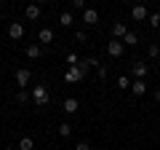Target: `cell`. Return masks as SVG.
I'll return each instance as SVG.
<instances>
[{"label":"cell","instance_id":"7402d4cb","mask_svg":"<svg viewBox=\"0 0 160 150\" xmlns=\"http://www.w3.org/2000/svg\"><path fill=\"white\" fill-rule=\"evenodd\" d=\"M72 8H75V11H86V0H72Z\"/></svg>","mask_w":160,"mask_h":150},{"label":"cell","instance_id":"4fadbf2b","mask_svg":"<svg viewBox=\"0 0 160 150\" xmlns=\"http://www.w3.org/2000/svg\"><path fill=\"white\" fill-rule=\"evenodd\" d=\"M131 91H133V97H144L147 83H144V81H133V83H131Z\"/></svg>","mask_w":160,"mask_h":150},{"label":"cell","instance_id":"8fae6325","mask_svg":"<svg viewBox=\"0 0 160 150\" xmlns=\"http://www.w3.org/2000/svg\"><path fill=\"white\" fill-rule=\"evenodd\" d=\"M24 13H27V19H40L43 8H40L38 3H32V6H27V8H24Z\"/></svg>","mask_w":160,"mask_h":150},{"label":"cell","instance_id":"4316f807","mask_svg":"<svg viewBox=\"0 0 160 150\" xmlns=\"http://www.w3.org/2000/svg\"><path fill=\"white\" fill-rule=\"evenodd\" d=\"M27 99H29V94H27V91H24V88H22V91H19V102L24 104V102H27Z\"/></svg>","mask_w":160,"mask_h":150},{"label":"cell","instance_id":"8992f818","mask_svg":"<svg viewBox=\"0 0 160 150\" xmlns=\"http://www.w3.org/2000/svg\"><path fill=\"white\" fill-rule=\"evenodd\" d=\"M126 35H128L126 22H115V24H112V38H115V40H123Z\"/></svg>","mask_w":160,"mask_h":150},{"label":"cell","instance_id":"6da1fadb","mask_svg":"<svg viewBox=\"0 0 160 150\" xmlns=\"http://www.w3.org/2000/svg\"><path fill=\"white\" fill-rule=\"evenodd\" d=\"M86 72H88V67L80 62V64H75V67H69L67 72H64V81L67 83H80L83 78H86Z\"/></svg>","mask_w":160,"mask_h":150},{"label":"cell","instance_id":"52a82bcc","mask_svg":"<svg viewBox=\"0 0 160 150\" xmlns=\"http://www.w3.org/2000/svg\"><path fill=\"white\" fill-rule=\"evenodd\" d=\"M62 110H64V113H69V115H75V113L80 110V102L75 97H67V99H64V104H62Z\"/></svg>","mask_w":160,"mask_h":150},{"label":"cell","instance_id":"f546056e","mask_svg":"<svg viewBox=\"0 0 160 150\" xmlns=\"http://www.w3.org/2000/svg\"><path fill=\"white\" fill-rule=\"evenodd\" d=\"M6 150H16V147H11V145H8V147H6Z\"/></svg>","mask_w":160,"mask_h":150},{"label":"cell","instance_id":"d6986e66","mask_svg":"<svg viewBox=\"0 0 160 150\" xmlns=\"http://www.w3.org/2000/svg\"><path fill=\"white\" fill-rule=\"evenodd\" d=\"M59 134H62V137H69V134H72V126H69V123H59Z\"/></svg>","mask_w":160,"mask_h":150},{"label":"cell","instance_id":"30bf717a","mask_svg":"<svg viewBox=\"0 0 160 150\" xmlns=\"http://www.w3.org/2000/svg\"><path fill=\"white\" fill-rule=\"evenodd\" d=\"M83 22H86V24H96V22H99V11L86 8V11H83Z\"/></svg>","mask_w":160,"mask_h":150},{"label":"cell","instance_id":"603a6c76","mask_svg":"<svg viewBox=\"0 0 160 150\" xmlns=\"http://www.w3.org/2000/svg\"><path fill=\"white\" fill-rule=\"evenodd\" d=\"M67 64H69V67H75V64H80L78 54H67Z\"/></svg>","mask_w":160,"mask_h":150},{"label":"cell","instance_id":"9c48e42d","mask_svg":"<svg viewBox=\"0 0 160 150\" xmlns=\"http://www.w3.org/2000/svg\"><path fill=\"white\" fill-rule=\"evenodd\" d=\"M8 35H11L13 40H22V38H24V27H22L19 22H13L11 27H8Z\"/></svg>","mask_w":160,"mask_h":150},{"label":"cell","instance_id":"277c9868","mask_svg":"<svg viewBox=\"0 0 160 150\" xmlns=\"http://www.w3.org/2000/svg\"><path fill=\"white\" fill-rule=\"evenodd\" d=\"M131 72H133V78H136V81H144V78H147V72H149V64L133 62V64H131Z\"/></svg>","mask_w":160,"mask_h":150},{"label":"cell","instance_id":"2e32d148","mask_svg":"<svg viewBox=\"0 0 160 150\" xmlns=\"http://www.w3.org/2000/svg\"><path fill=\"white\" fill-rule=\"evenodd\" d=\"M19 150H35L32 137H22V139H19Z\"/></svg>","mask_w":160,"mask_h":150},{"label":"cell","instance_id":"ba28073f","mask_svg":"<svg viewBox=\"0 0 160 150\" xmlns=\"http://www.w3.org/2000/svg\"><path fill=\"white\" fill-rule=\"evenodd\" d=\"M131 16H133V22H144V19H149V11H147V6H133Z\"/></svg>","mask_w":160,"mask_h":150},{"label":"cell","instance_id":"83f0119b","mask_svg":"<svg viewBox=\"0 0 160 150\" xmlns=\"http://www.w3.org/2000/svg\"><path fill=\"white\" fill-rule=\"evenodd\" d=\"M75 150H91V145H88V142H78V145H75Z\"/></svg>","mask_w":160,"mask_h":150},{"label":"cell","instance_id":"5bb4252c","mask_svg":"<svg viewBox=\"0 0 160 150\" xmlns=\"http://www.w3.org/2000/svg\"><path fill=\"white\" fill-rule=\"evenodd\" d=\"M27 56H29V59H40V56H43V46H38V43L27 46Z\"/></svg>","mask_w":160,"mask_h":150},{"label":"cell","instance_id":"ffe728a7","mask_svg":"<svg viewBox=\"0 0 160 150\" xmlns=\"http://www.w3.org/2000/svg\"><path fill=\"white\" fill-rule=\"evenodd\" d=\"M80 62L86 64V67H99V59H96V56H88V59H80Z\"/></svg>","mask_w":160,"mask_h":150},{"label":"cell","instance_id":"d4e9b609","mask_svg":"<svg viewBox=\"0 0 160 150\" xmlns=\"http://www.w3.org/2000/svg\"><path fill=\"white\" fill-rule=\"evenodd\" d=\"M96 75H99V81H104V78H107V67L99 64V67H96Z\"/></svg>","mask_w":160,"mask_h":150},{"label":"cell","instance_id":"44dd1931","mask_svg":"<svg viewBox=\"0 0 160 150\" xmlns=\"http://www.w3.org/2000/svg\"><path fill=\"white\" fill-rule=\"evenodd\" d=\"M149 27H160V13H149Z\"/></svg>","mask_w":160,"mask_h":150},{"label":"cell","instance_id":"3957f363","mask_svg":"<svg viewBox=\"0 0 160 150\" xmlns=\"http://www.w3.org/2000/svg\"><path fill=\"white\" fill-rule=\"evenodd\" d=\"M123 51H126V46H123V40H115V38H112V40L107 43V54H109L112 59L123 56Z\"/></svg>","mask_w":160,"mask_h":150},{"label":"cell","instance_id":"5b68a950","mask_svg":"<svg viewBox=\"0 0 160 150\" xmlns=\"http://www.w3.org/2000/svg\"><path fill=\"white\" fill-rule=\"evenodd\" d=\"M13 78H16V86L19 88H27L29 86V70L27 67H19L16 72H13Z\"/></svg>","mask_w":160,"mask_h":150},{"label":"cell","instance_id":"e0dca14e","mask_svg":"<svg viewBox=\"0 0 160 150\" xmlns=\"http://www.w3.org/2000/svg\"><path fill=\"white\" fill-rule=\"evenodd\" d=\"M136 43H139V35L136 32H128L126 38H123V46H136Z\"/></svg>","mask_w":160,"mask_h":150},{"label":"cell","instance_id":"cb8c5ba5","mask_svg":"<svg viewBox=\"0 0 160 150\" xmlns=\"http://www.w3.org/2000/svg\"><path fill=\"white\" fill-rule=\"evenodd\" d=\"M75 40H78V43H86V40H88V35L83 32V29H78V32H75Z\"/></svg>","mask_w":160,"mask_h":150},{"label":"cell","instance_id":"7a4b0ae2","mask_svg":"<svg viewBox=\"0 0 160 150\" xmlns=\"http://www.w3.org/2000/svg\"><path fill=\"white\" fill-rule=\"evenodd\" d=\"M32 99H35L38 107H46V104L51 102V94H48L46 86H35V88H32Z\"/></svg>","mask_w":160,"mask_h":150},{"label":"cell","instance_id":"ac0fdd59","mask_svg":"<svg viewBox=\"0 0 160 150\" xmlns=\"http://www.w3.org/2000/svg\"><path fill=\"white\" fill-rule=\"evenodd\" d=\"M118 86L123 88V91H126V88H131V78H128V75H120V78H118Z\"/></svg>","mask_w":160,"mask_h":150},{"label":"cell","instance_id":"484cf974","mask_svg":"<svg viewBox=\"0 0 160 150\" xmlns=\"http://www.w3.org/2000/svg\"><path fill=\"white\" fill-rule=\"evenodd\" d=\"M158 54H160V46H155V43H152V46H149V59H155Z\"/></svg>","mask_w":160,"mask_h":150},{"label":"cell","instance_id":"9a60e30c","mask_svg":"<svg viewBox=\"0 0 160 150\" xmlns=\"http://www.w3.org/2000/svg\"><path fill=\"white\" fill-rule=\"evenodd\" d=\"M72 22H75V16L69 11H64L62 16H59V24H62V27H72Z\"/></svg>","mask_w":160,"mask_h":150},{"label":"cell","instance_id":"7c38bea8","mask_svg":"<svg viewBox=\"0 0 160 150\" xmlns=\"http://www.w3.org/2000/svg\"><path fill=\"white\" fill-rule=\"evenodd\" d=\"M38 40L43 43V46H46V43H51V40H53V29L43 27V29H40V32H38Z\"/></svg>","mask_w":160,"mask_h":150},{"label":"cell","instance_id":"f1b7e54d","mask_svg":"<svg viewBox=\"0 0 160 150\" xmlns=\"http://www.w3.org/2000/svg\"><path fill=\"white\" fill-rule=\"evenodd\" d=\"M155 99H158V102H160V88H158V91H155Z\"/></svg>","mask_w":160,"mask_h":150}]
</instances>
